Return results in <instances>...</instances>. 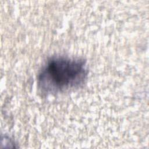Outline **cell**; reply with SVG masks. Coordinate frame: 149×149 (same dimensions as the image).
<instances>
[{
    "instance_id": "cell-1",
    "label": "cell",
    "mask_w": 149,
    "mask_h": 149,
    "mask_svg": "<svg viewBox=\"0 0 149 149\" xmlns=\"http://www.w3.org/2000/svg\"><path fill=\"white\" fill-rule=\"evenodd\" d=\"M87 76V66L83 60L54 57L47 62L39 73L38 86L43 93H59L80 87Z\"/></svg>"
}]
</instances>
